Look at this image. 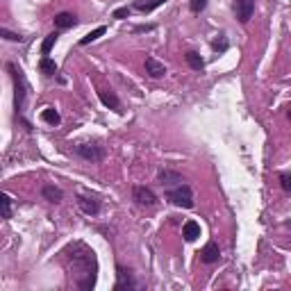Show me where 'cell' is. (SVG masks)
<instances>
[{"instance_id":"7402d4cb","label":"cell","mask_w":291,"mask_h":291,"mask_svg":"<svg viewBox=\"0 0 291 291\" xmlns=\"http://www.w3.org/2000/svg\"><path fill=\"white\" fill-rule=\"evenodd\" d=\"M0 205H3V218H12V200L7 193L0 196Z\"/></svg>"},{"instance_id":"ac0fdd59","label":"cell","mask_w":291,"mask_h":291,"mask_svg":"<svg viewBox=\"0 0 291 291\" xmlns=\"http://www.w3.org/2000/svg\"><path fill=\"white\" fill-rule=\"evenodd\" d=\"M41 118H43L45 123H48V125H59V121H62V116H59V112L57 109H53V107H48V109H43V112H41Z\"/></svg>"},{"instance_id":"52a82bcc","label":"cell","mask_w":291,"mask_h":291,"mask_svg":"<svg viewBox=\"0 0 291 291\" xmlns=\"http://www.w3.org/2000/svg\"><path fill=\"white\" fill-rule=\"evenodd\" d=\"M116 284H114V291H125V289H136V282L132 277V273L123 266H116Z\"/></svg>"},{"instance_id":"cb8c5ba5","label":"cell","mask_w":291,"mask_h":291,"mask_svg":"<svg viewBox=\"0 0 291 291\" xmlns=\"http://www.w3.org/2000/svg\"><path fill=\"white\" fill-rule=\"evenodd\" d=\"M280 184L286 193H291V173H282L280 175Z\"/></svg>"},{"instance_id":"e0dca14e","label":"cell","mask_w":291,"mask_h":291,"mask_svg":"<svg viewBox=\"0 0 291 291\" xmlns=\"http://www.w3.org/2000/svg\"><path fill=\"white\" fill-rule=\"evenodd\" d=\"M184 59H186V64H189L193 71H203L205 68V62H203V57H200L198 53H193V50H189V53L184 55Z\"/></svg>"},{"instance_id":"484cf974","label":"cell","mask_w":291,"mask_h":291,"mask_svg":"<svg viewBox=\"0 0 291 291\" xmlns=\"http://www.w3.org/2000/svg\"><path fill=\"white\" fill-rule=\"evenodd\" d=\"M214 50H221V53H223V50H227V41H225V36H218V39L216 41H214Z\"/></svg>"},{"instance_id":"4fadbf2b","label":"cell","mask_w":291,"mask_h":291,"mask_svg":"<svg viewBox=\"0 0 291 291\" xmlns=\"http://www.w3.org/2000/svg\"><path fill=\"white\" fill-rule=\"evenodd\" d=\"M41 196H43L48 203H53V205L62 203V198H64L62 189H59V186H55V184H45L43 189H41Z\"/></svg>"},{"instance_id":"ba28073f","label":"cell","mask_w":291,"mask_h":291,"mask_svg":"<svg viewBox=\"0 0 291 291\" xmlns=\"http://www.w3.org/2000/svg\"><path fill=\"white\" fill-rule=\"evenodd\" d=\"M157 180H159V184L166 186V189H173V186H177V184H184V177H182L177 171H171V168L159 171Z\"/></svg>"},{"instance_id":"6da1fadb","label":"cell","mask_w":291,"mask_h":291,"mask_svg":"<svg viewBox=\"0 0 291 291\" xmlns=\"http://www.w3.org/2000/svg\"><path fill=\"white\" fill-rule=\"evenodd\" d=\"M62 264L68 273V280L73 286L82 291H91L98 280V257L95 253L84 244V241H73L64 246L62 250Z\"/></svg>"},{"instance_id":"d4e9b609","label":"cell","mask_w":291,"mask_h":291,"mask_svg":"<svg viewBox=\"0 0 291 291\" xmlns=\"http://www.w3.org/2000/svg\"><path fill=\"white\" fill-rule=\"evenodd\" d=\"M0 36H5L7 41H23V36L21 34H16V32H9V30H0Z\"/></svg>"},{"instance_id":"9c48e42d","label":"cell","mask_w":291,"mask_h":291,"mask_svg":"<svg viewBox=\"0 0 291 291\" xmlns=\"http://www.w3.org/2000/svg\"><path fill=\"white\" fill-rule=\"evenodd\" d=\"M77 207L86 214V216H95L100 212V200L93 196H77Z\"/></svg>"},{"instance_id":"8fae6325","label":"cell","mask_w":291,"mask_h":291,"mask_svg":"<svg viewBox=\"0 0 291 291\" xmlns=\"http://www.w3.org/2000/svg\"><path fill=\"white\" fill-rule=\"evenodd\" d=\"M146 73H148L150 77H162L164 73H166V66L155 57H146Z\"/></svg>"},{"instance_id":"83f0119b","label":"cell","mask_w":291,"mask_h":291,"mask_svg":"<svg viewBox=\"0 0 291 291\" xmlns=\"http://www.w3.org/2000/svg\"><path fill=\"white\" fill-rule=\"evenodd\" d=\"M286 109H289V112H286V114H289V118H291V105H289V107H286Z\"/></svg>"},{"instance_id":"44dd1931","label":"cell","mask_w":291,"mask_h":291,"mask_svg":"<svg viewBox=\"0 0 291 291\" xmlns=\"http://www.w3.org/2000/svg\"><path fill=\"white\" fill-rule=\"evenodd\" d=\"M105 34V27L100 25V27H95V30H91L89 34H84L80 39V45H86V43H91V41H95V39H100V36Z\"/></svg>"},{"instance_id":"5b68a950","label":"cell","mask_w":291,"mask_h":291,"mask_svg":"<svg viewBox=\"0 0 291 291\" xmlns=\"http://www.w3.org/2000/svg\"><path fill=\"white\" fill-rule=\"evenodd\" d=\"M232 9H234L236 21H239V23H248L250 18H253V14H255V0H234Z\"/></svg>"},{"instance_id":"d6986e66","label":"cell","mask_w":291,"mask_h":291,"mask_svg":"<svg viewBox=\"0 0 291 291\" xmlns=\"http://www.w3.org/2000/svg\"><path fill=\"white\" fill-rule=\"evenodd\" d=\"M39 71L43 73V75H55V73H57V64H55L50 57H43L39 62Z\"/></svg>"},{"instance_id":"9a60e30c","label":"cell","mask_w":291,"mask_h":291,"mask_svg":"<svg viewBox=\"0 0 291 291\" xmlns=\"http://www.w3.org/2000/svg\"><path fill=\"white\" fill-rule=\"evenodd\" d=\"M182 236H184L186 241H196L200 236V225L196 221H186L184 225H182Z\"/></svg>"},{"instance_id":"7c38bea8","label":"cell","mask_w":291,"mask_h":291,"mask_svg":"<svg viewBox=\"0 0 291 291\" xmlns=\"http://www.w3.org/2000/svg\"><path fill=\"white\" fill-rule=\"evenodd\" d=\"M53 21H55V27H57V30H68V27H73L77 23V18H75V14L62 12V14H57Z\"/></svg>"},{"instance_id":"277c9868","label":"cell","mask_w":291,"mask_h":291,"mask_svg":"<svg viewBox=\"0 0 291 291\" xmlns=\"http://www.w3.org/2000/svg\"><path fill=\"white\" fill-rule=\"evenodd\" d=\"M9 73H12L14 77V84H16V112H21L23 109V103H25V95H27V86H25V80H23L21 71H18L14 64H9Z\"/></svg>"},{"instance_id":"8992f818","label":"cell","mask_w":291,"mask_h":291,"mask_svg":"<svg viewBox=\"0 0 291 291\" xmlns=\"http://www.w3.org/2000/svg\"><path fill=\"white\" fill-rule=\"evenodd\" d=\"M132 198H134L136 205H141V207H155V205H157V196H155L153 189H148V186H134V189H132Z\"/></svg>"},{"instance_id":"2e32d148","label":"cell","mask_w":291,"mask_h":291,"mask_svg":"<svg viewBox=\"0 0 291 291\" xmlns=\"http://www.w3.org/2000/svg\"><path fill=\"white\" fill-rule=\"evenodd\" d=\"M164 3H166V0H136V3H134V9H139V12L148 14V12L157 9L159 5H164Z\"/></svg>"},{"instance_id":"4316f807","label":"cell","mask_w":291,"mask_h":291,"mask_svg":"<svg viewBox=\"0 0 291 291\" xmlns=\"http://www.w3.org/2000/svg\"><path fill=\"white\" fill-rule=\"evenodd\" d=\"M127 16H130V7H121L114 12V18H127Z\"/></svg>"},{"instance_id":"3957f363","label":"cell","mask_w":291,"mask_h":291,"mask_svg":"<svg viewBox=\"0 0 291 291\" xmlns=\"http://www.w3.org/2000/svg\"><path fill=\"white\" fill-rule=\"evenodd\" d=\"M73 150H75L77 157L86 159V162H91V164L103 162V159H105V148H103V146H98V143H77Z\"/></svg>"},{"instance_id":"ffe728a7","label":"cell","mask_w":291,"mask_h":291,"mask_svg":"<svg viewBox=\"0 0 291 291\" xmlns=\"http://www.w3.org/2000/svg\"><path fill=\"white\" fill-rule=\"evenodd\" d=\"M57 39H59L57 32H53V34H48L43 39V43H41V53H43V57H48V55H50V50H53V45L57 43Z\"/></svg>"},{"instance_id":"5bb4252c","label":"cell","mask_w":291,"mask_h":291,"mask_svg":"<svg viewBox=\"0 0 291 291\" xmlns=\"http://www.w3.org/2000/svg\"><path fill=\"white\" fill-rule=\"evenodd\" d=\"M98 95H100V100H103L105 107L114 109V112H118V109H121V103H118V98H116V93H114V91L100 89V91H98Z\"/></svg>"},{"instance_id":"7a4b0ae2","label":"cell","mask_w":291,"mask_h":291,"mask_svg":"<svg viewBox=\"0 0 291 291\" xmlns=\"http://www.w3.org/2000/svg\"><path fill=\"white\" fill-rule=\"evenodd\" d=\"M166 198L173 205H177V207H184V209L193 207V191H191L189 184H177L173 189H166Z\"/></svg>"},{"instance_id":"603a6c76","label":"cell","mask_w":291,"mask_h":291,"mask_svg":"<svg viewBox=\"0 0 291 291\" xmlns=\"http://www.w3.org/2000/svg\"><path fill=\"white\" fill-rule=\"evenodd\" d=\"M189 7H191V12H193V14H200L205 7H207V0H191Z\"/></svg>"},{"instance_id":"30bf717a","label":"cell","mask_w":291,"mask_h":291,"mask_svg":"<svg viewBox=\"0 0 291 291\" xmlns=\"http://www.w3.org/2000/svg\"><path fill=\"white\" fill-rule=\"evenodd\" d=\"M218 257H221V250H218V244H216V241H209V244H205V248L200 250V259H203L205 264L218 262Z\"/></svg>"}]
</instances>
